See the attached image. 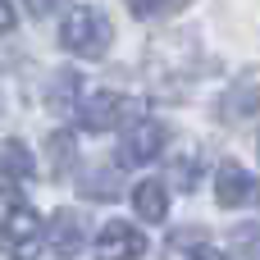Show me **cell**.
Returning <instances> with one entry per match:
<instances>
[{
    "instance_id": "obj_1",
    "label": "cell",
    "mask_w": 260,
    "mask_h": 260,
    "mask_svg": "<svg viewBox=\"0 0 260 260\" xmlns=\"http://www.w3.org/2000/svg\"><path fill=\"white\" fill-rule=\"evenodd\" d=\"M59 41H64V50H73L78 59H101V55L110 50V41H114V23H110L101 9L78 5V9L64 14V23H59Z\"/></svg>"
},
{
    "instance_id": "obj_2",
    "label": "cell",
    "mask_w": 260,
    "mask_h": 260,
    "mask_svg": "<svg viewBox=\"0 0 260 260\" xmlns=\"http://www.w3.org/2000/svg\"><path fill=\"white\" fill-rule=\"evenodd\" d=\"M133 114H137V105H133V96H123V91H96V96H87V101L78 105V119H82L87 133H110V128H119V123L133 119Z\"/></svg>"
},
{
    "instance_id": "obj_3",
    "label": "cell",
    "mask_w": 260,
    "mask_h": 260,
    "mask_svg": "<svg viewBox=\"0 0 260 260\" xmlns=\"http://www.w3.org/2000/svg\"><path fill=\"white\" fill-rule=\"evenodd\" d=\"M165 146H169V128L160 119H133V128L123 133L119 160L123 165H151L155 155H165Z\"/></svg>"
},
{
    "instance_id": "obj_4",
    "label": "cell",
    "mask_w": 260,
    "mask_h": 260,
    "mask_svg": "<svg viewBox=\"0 0 260 260\" xmlns=\"http://www.w3.org/2000/svg\"><path fill=\"white\" fill-rule=\"evenodd\" d=\"M41 215L32 210V206H14L5 219H0V247L9 251V256H37V247H41Z\"/></svg>"
},
{
    "instance_id": "obj_5",
    "label": "cell",
    "mask_w": 260,
    "mask_h": 260,
    "mask_svg": "<svg viewBox=\"0 0 260 260\" xmlns=\"http://www.w3.org/2000/svg\"><path fill=\"white\" fill-rule=\"evenodd\" d=\"M215 201H219L224 210H238V206L256 201V178H251V169H242L238 160H224L219 174H215Z\"/></svg>"
},
{
    "instance_id": "obj_6",
    "label": "cell",
    "mask_w": 260,
    "mask_h": 260,
    "mask_svg": "<svg viewBox=\"0 0 260 260\" xmlns=\"http://www.w3.org/2000/svg\"><path fill=\"white\" fill-rule=\"evenodd\" d=\"M32 174H37V160H32V151H27L18 137L0 142V197H18V187H23Z\"/></svg>"
},
{
    "instance_id": "obj_7",
    "label": "cell",
    "mask_w": 260,
    "mask_h": 260,
    "mask_svg": "<svg viewBox=\"0 0 260 260\" xmlns=\"http://www.w3.org/2000/svg\"><path fill=\"white\" fill-rule=\"evenodd\" d=\"M96 256H105V260H133V256H146V238H142L133 224L114 219V224H105V229L96 233Z\"/></svg>"
},
{
    "instance_id": "obj_8",
    "label": "cell",
    "mask_w": 260,
    "mask_h": 260,
    "mask_svg": "<svg viewBox=\"0 0 260 260\" xmlns=\"http://www.w3.org/2000/svg\"><path fill=\"white\" fill-rule=\"evenodd\" d=\"M260 110V73L251 69V73H242L224 96H219V119L224 123H238V119H251Z\"/></svg>"
},
{
    "instance_id": "obj_9",
    "label": "cell",
    "mask_w": 260,
    "mask_h": 260,
    "mask_svg": "<svg viewBox=\"0 0 260 260\" xmlns=\"http://www.w3.org/2000/svg\"><path fill=\"white\" fill-rule=\"evenodd\" d=\"M133 210H137L146 224H160V219L169 215V192H165V183H155V178L137 183V187H133Z\"/></svg>"
},
{
    "instance_id": "obj_10",
    "label": "cell",
    "mask_w": 260,
    "mask_h": 260,
    "mask_svg": "<svg viewBox=\"0 0 260 260\" xmlns=\"http://www.w3.org/2000/svg\"><path fill=\"white\" fill-rule=\"evenodd\" d=\"M46 238H50V251H55V256H73V251L82 247V219H78L73 210H59V215L50 219Z\"/></svg>"
},
{
    "instance_id": "obj_11",
    "label": "cell",
    "mask_w": 260,
    "mask_h": 260,
    "mask_svg": "<svg viewBox=\"0 0 260 260\" xmlns=\"http://www.w3.org/2000/svg\"><path fill=\"white\" fill-rule=\"evenodd\" d=\"M78 82H82V78H78L73 69H59V73L50 78V91H46V105H50L55 114H73V110H78V105H73V101H78Z\"/></svg>"
},
{
    "instance_id": "obj_12",
    "label": "cell",
    "mask_w": 260,
    "mask_h": 260,
    "mask_svg": "<svg viewBox=\"0 0 260 260\" xmlns=\"http://www.w3.org/2000/svg\"><path fill=\"white\" fill-rule=\"evenodd\" d=\"M82 192H87L91 201H114V197H123V178H119L114 165H101V169L82 174Z\"/></svg>"
},
{
    "instance_id": "obj_13",
    "label": "cell",
    "mask_w": 260,
    "mask_h": 260,
    "mask_svg": "<svg viewBox=\"0 0 260 260\" xmlns=\"http://www.w3.org/2000/svg\"><path fill=\"white\" fill-rule=\"evenodd\" d=\"M69 169H73V137L55 133L50 137V174H69Z\"/></svg>"
},
{
    "instance_id": "obj_14",
    "label": "cell",
    "mask_w": 260,
    "mask_h": 260,
    "mask_svg": "<svg viewBox=\"0 0 260 260\" xmlns=\"http://www.w3.org/2000/svg\"><path fill=\"white\" fill-rule=\"evenodd\" d=\"M192 0H128V9L137 18H155V14H174V9H187Z\"/></svg>"
},
{
    "instance_id": "obj_15",
    "label": "cell",
    "mask_w": 260,
    "mask_h": 260,
    "mask_svg": "<svg viewBox=\"0 0 260 260\" xmlns=\"http://www.w3.org/2000/svg\"><path fill=\"white\" fill-rule=\"evenodd\" d=\"M233 251H242V256H260V224H247V233L238 229V238H233Z\"/></svg>"
},
{
    "instance_id": "obj_16",
    "label": "cell",
    "mask_w": 260,
    "mask_h": 260,
    "mask_svg": "<svg viewBox=\"0 0 260 260\" xmlns=\"http://www.w3.org/2000/svg\"><path fill=\"white\" fill-rule=\"evenodd\" d=\"M23 5H27V9L37 14V18H46V14H55V9H64L69 0H23Z\"/></svg>"
},
{
    "instance_id": "obj_17",
    "label": "cell",
    "mask_w": 260,
    "mask_h": 260,
    "mask_svg": "<svg viewBox=\"0 0 260 260\" xmlns=\"http://www.w3.org/2000/svg\"><path fill=\"white\" fill-rule=\"evenodd\" d=\"M14 23H18V14H14V5H9V0H0V32H9Z\"/></svg>"
}]
</instances>
